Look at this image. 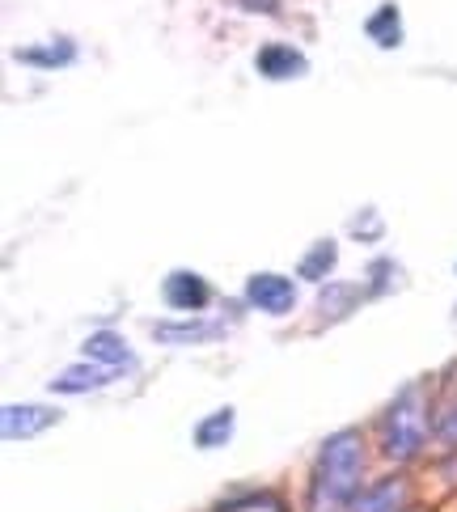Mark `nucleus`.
<instances>
[{
	"instance_id": "2",
	"label": "nucleus",
	"mask_w": 457,
	"mask_h": 512,
	"mask_svg": "<svg viewBox=\"0 0 457 512\" xmlns=\"http://www.w3.org/2000/svg\"><path fill=\"white\" fill-rule=\"evenodd\" d=\"M428 445V398L424 386H402L381 419V453L390 462H415Z\"/></svg>"
},
{
	"instance_id": "1",
	"label": "nucleus",
	"mask_w": 457,
	"mask_h": 512,
	"mask_svg": "<svg viewBox=\"0 0 457 512\" xmlns=\"http://www.w3.org/2000/svg\"><path fill=\"white\" fill-rule=\"evenodd\" d=\"M360 474H364V441L360 432L343 428L326 436L309 479V512H343L360 496Z\"/></svg>"
},
{
	"instance_id": "12",
	"label": "nucleus",
	"mask_w": 457,
	"mask_h": 512,
	"mask_svg": "<svg viewBox=\"0 0 457 512\" xmlns=\"http://www.w3.org/2000/svg\"><path fill=\"white\" fill-rule=\"evenodd\" d=\"M364 34L373 39V47H381V51H390V47H398L402 43V13H398V5H377L369 17H364Z\"/></svg>"
},
{
	"instance_id": "16",
	"label": "nucleus",
	"mask_w": 457,
	"mask_h": 512,
	"mask_svg": "<svg viewBox=\"0 0 457 512\" xmlns=\"http://www.w3.org/2000/svg\"><path fill=\"white\" fill-rule=\"evenodd\" d=\"M398 276H402V267L394 259H373L369 263V280H364V292H369V297H386L390 288H398Z\"/></svg>"
},
{
	"instance_id": "11",
	"label": "nucleus",
	"mask_w": 457,
	"mask_h": 512,
	"mask_svg": "<svg viewBox=\"0 0 457 512\" xmlns=\"http://www.w3.org/2000/svg\"><path fill=\"white\" fill-rule=\"evenodd\" d=\"M81 356L94 364H106V369H127V364H132V347L115 331H94L81 343Z\"/></svg>"
},
{
	"instance_id": "13",
	"label": "nucleus",
	"mask_w": 457,
	"mask_h": 512,
	"mask_svg": "<svg viewBox=\"0 0 457 512\" xmlns=\"http://www.w3.org/2000/svg\"><path fill=\"white\" fill-rule=\"evenodd\" d=\"M360 297H369L360 284H326L318 292V309L326 322H343L352 309H360Z\"/></svg>"
},
{
	"instance_id": "7",
	"label": "nucleus",
	"mask_w": 457,
	"mask_h": 512,
	"mask_svg": "<svg viewBox=\"0 0 457 512\" xmlns=\"http://www.w3.org/2000/svg\"><path fill=\"white\" fill-rule=\"evenodd\" d=\"M225 335V322L212 318H178V322H153V339L170 343V347H199V343H216Z\"/></svg>"
},
{
	"instance_id": "19",
	"label": "nucleus",
	"mask_w": 457,
	"mask_h": 512,
	"mask_svg": "<svg viewBox=\"0 0 457 512\" xmlns=\"http://www.w3.org/2000/svg\"><path fill=\"white\" fill-rule=\"evenodd\" d=\"M242 9L246 13H280L276 0H242Z\"/></svg>"
},
{
	"instance_id": "6",
	"label": "nucleus",
	"mask_w": 457,
	"mask_h": 512,
	"mask_svg": "<svg viewBox=\"0 0 457 512\" xmlns=\"http://www.w3.org/2000/svg\"><path fill=\"white\" fill-rule=\"evenodd\" d=\"M64 419V411H51V407H39V402H22V407H5L0 415V432H5V441H34V436H43L47 428H56Z\"/></svg>"
},
{
	"instance_id": "5",
	"label": "nucleus",
	"mask_w": 457,
	"mask_h": 512,
	"mask_svg": "<svg viewBox=\"0 0 457 512\" xmlns=\"http://www.w3.org/2000/svg\"><path fill=\"white\" fill-rule=\"evenodd\" d=\"M254 72H259L263 81H297L309 72V56L301 47L276 39V43H263L254 51Z\"/></svg>"
},
{
	"instance_id": "3",
	"label": "nucleus",
	"mask_w": 457,
	"mask_h": 512,
	"mask_svg": "<svg viewBox=\"0 0 457 512\" xmlns=\"http://www.w3.org/2000/svg\"><path fill=\"white\" fill-rule=\"evenodd\" d=\"M246 305L267 318H284L297 309V284L280 276V271H254L246 280Z\"/></svg>"
},
{
	"instance_id": "8",
	"label": "nucleus",
	"mask_w": 457,
	"mask_h": 512,
	"mask_svg": "<svg viewBox=\"0 0 457 512\" xmlns=\"http://www.w3.org/2000/svg\"><path fill=\"white\" fill-rule=\"evenodd\" d=\"M407 504H411L407 479L390 474V479H377L369 487H360V496L352 500V508H347V512H407Z\"/></svg>"
},
{
	"instance_id": "9",
	"label": "nucleus",
	"mask_w": 457,
	"mask_h": 512,
	"mask_svg": "<svg viewBox=\"0 0 457 512\" xmlns=\"http://www.w3.org/2000/svg\"><path fill=\"white\" fill-rule=\"evenodd\" d=\"M119 369H106V364H94V360H81V364H68L60 377L47 381L51 394H94V390H106L115 381Z\"/></svg>"
},
{
	"instance_id": "20",
	"label": "nucleus",
	"mask_w": 457,
	"mask_h": 512,
	"mask_svg": "<svg viewBox=\"0 0 457 512\" xmlns=\"http://www.w3.org/2000/svg\"><path fill=\"white\" fill-rule=\"evenodd\" d=\"M453 326H457V305H453Z\"/></svg>"
},
{
	"instance_id": "4",
	"label": "nucleus",
	"mask_w": 457,
	"mask_h": 512,
	"mask_svg": "<svg viewBox=\"0 0 457 512\" xmlns=\"http://www.w3.org/2000/svg\"><path fill=\"white\" fill-rule=\"evenodd\" d=\"M161 297H166L170 309H178L182 318H199L212 301V284L199 276V271H170L161 280Z\"/></svg>"
},
{
	"instance_id": "18",
	"label": "nucleus",
	"mask_w": 457,
	"mask_h": 512,
	"mask_svg": "<svg viewBox=\"0 0 457 512\" xmlns=\"http://www.w3.org/2000/svg\"><path fill=\"white\" fill-rule=\"evenodd\" d=\"M436 441H441L445 449H457V402L436 415Z\"/></svg>"
},
{
	"instance_id": "10",
	"label": "nucleus",
	"mask_w": 457,
	"mask_h": 512,
	"mask_svg": "<svg viewBox=\"0 0 457 512\" xmlns=\"http://www.w3.org/2000/svg\"><path fill=\"white\" fill-rule=\"evenodd\" d=\"M13 60L39 68V72H56V68H68L72 60H77V43L72 39H47V43H34V47H17Z\"/></svg>"
},
{
	"instance_id": "17",
	"label": "nucleus",
	"mask_w": 457,
	"mask_h": 512,
	"mask_svg": "<svg viewBox=\"0 0 457 512\" xmlns=\"http://www.w3.org/2000/svg\"><path fill=\"white\" fill-rule=\"evenodd\" d=\"M381 229H386V225H381L377 208H360V212L352 216V233L360 237V242H377V237H381Z\"/></svg>"
},
{
	"instance_id": "15",
	"label": "nucleus",
	"mask_w": 457,
	"mask_h": 512,
	"mask_svg": "<svg viewBox=\"0 0 457 512\" xmlns=\"http://www.w3.org/2000/svg\"><path fill=\"white\" fill-rule=\"evenodd\" d=\"M335 263H339V246L331 242V237H322V242H314V246H309V250L301 254L297 276H301V280H314V284H322V280L335 271Z\"/></svg>"
},
{
	"instance_id": "14",
	"label": "nucleus",
	"mask_w": 457,
	"mask_h": 512,
	"mask_svg": "<svg viewBox=\"0 0 457 512\" xmlns=\"http://www.w3.org/2000/svg\"><path fill=\"white\" fill-rule=\"evenodd\" d=\"M233 424H237L233 407H216L212 415H204V419H199V424H195V432H191L195 449H221V445H229Z\"/></svg>"
}]
</instances>
